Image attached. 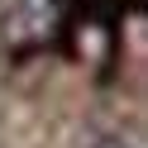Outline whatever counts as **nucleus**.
<instances>
[{
    "label": "nucleus",
    "mask_w": 148,
    "mask_h": 148,
    "mask_svg": "<svg viewBox=\"0 0 148 148\" xmlns=\"http://www.w3.org/2000/svg\"><path fill=\"white\" fill-rule=\"evenodd\" d=\"M86 148H134V143H124V138H115V134H105V138H96V143H86Z\"/></svg>",
    "instance_id": "1"
}]
</instances>
